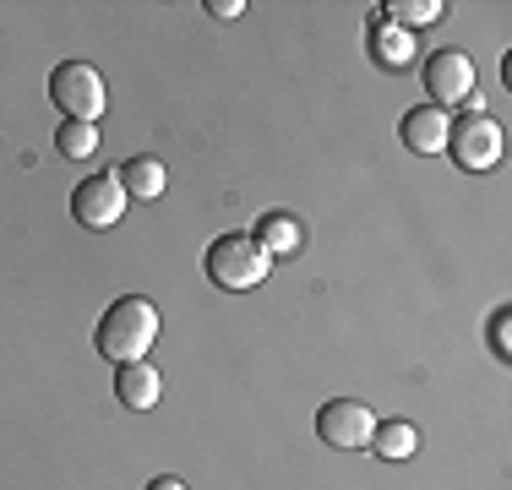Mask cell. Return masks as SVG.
<instances>
[{"mask_svg":"<svg viewBox=\"0 0 512 490\" xmlns=\"http://www.w3.org/2000/svg\"><path fill=\"white\" fill-rule=\"evenodd\" d=\"M267 273H273V256L262 251L256 235H224L207 245V278L218 289H256Z\"/></svg>","mask_w":512,"mask_h":490,"instance_id":"obj_2","label":"cell"},{"mask_svg":"<svg viewBox=\"0 0 512 490\" xmlns=\"http://www.w3.org/2000/svg\"><path fill=\"white\" fill-rule=\"evenodd\" d=\"M404 142H409V153H447V115L436 104H420V109H409L404 115Z\"/></svg>","mask_w":512,"mask_h":490,"instance_id":"obj_9","label":"cell"},{"mask_svg":"<svg viewBox=\"0 0 512 490\" xmlns=\"http://www.w3.org/2000/svg\"><path fill=\"white\" fill-rule=\"evenodd\" d=\"M371 431H376V414L355 398H333V403L316 409V436H322L327 447H338V452L371 447Z\"/></svg>","mask_w":512,"mask_h":490,"instance_id":"obj_5","label":"cell"},{"mask_svg":"<svg viewBox=\"0 0 512 490\" xmlns=\"http://www.w3.org/2000/svg\"><path fill=\"white\" fill-rule=\"evenodd\" d=\"M371 60H376L382 71H404L409 60H414V39H409L404 28H393V22L376 17V22H371Z\"/></svg>","mask_w":512,"mask_h":490,"instance_id":"obj_11","label":"cell"},{"mask_svg":"<svg viewBox=\"0 0 512 490\" xmlns=\"http://www.w3.org/2000/svg\"><path fill=\"white\" fill-rule=\"evenodd\" d=\"M447 153H453L458 169L485 175V169H496V158H502V126H496L485 109H463L458 120H447Z\"/></svg>","mask_w":512,"mask_h":490,"instance_id":"obj_3","label":"cell"},{"mask_svg":"<svg viewBox=\"0 0 512 490\" xmlns=\"http://www.w3.org/2000/svg\"><path fill=\"white\" fill-rule=\"evenodd\" d=\"M491 354L496 360H512V311L491 316Z\"/></svg>","mask_w":512,"mask_h":490,"instance_id":"obj_16","label":"cell"},{"mask_svg":"<svg viewBox=\"0 0 512 490\" xmlns=\"http://www.w3.org/2000/svg\"><path fill=\"white\" fill-rule=\"evenodd\" d=\"M50 104L66 120H88V126H99V115L109 104L104 77L88 66V60H66V66H55V77H50Z\"/></svg>","mask_w":512,"mask_h":490,"instance_id":"obj_4","label":"cell"},{"mask_svg":"<svg viewBox=\"0 0 512 490\" xmlns=\"http://www.w3.org/2000/svg\"><path fill=\"white\" fill-rule=\"evenodd\" d=\"M126 202L131 196L120 191L115 169H109V175H88L77 191H71V218H77L82 229H115L120 213H126Z\"/></svg>","mask_w":512,"mask_h":490,"instance_id":"obj_6","label":"cell"},{"mask_svg":"<svg viewBox=\"0 0 512 490\" xmlns=\"http://www.w3.org/2000/svg\"><path fill=\"white\" fill-rule=\"evenodd\" d=\"M148 490H186V485H180V480H175V474H158V480H153Z\"/></svg>","mask_w":512,"mask_h":490,"instance_id":"obj_18","label":"cell"},{"mask_svg":"<svg viewBox=\"0 0 512 490\" xmlns=\"http://www.w3.org/2000/svg\"><path fill=\"white\" fill-rule=\"evenodd\" d=\"M425 93L436 98V109L447 104H469L474 98V60L463 49H436L425 60Z\"/></svg>","mask_w":512,"mask_h":490,"instance_id":"obj_7","label":"cell"},{"mask_svg":"<svg viewBox=\"0 0 512 490\" xmlns=\"http://www.w3.org/2000/svg\"><path fill=\"white\" fill-rule=\"evenodd\" d=\"M55 147H60L66 158H88V153H99V126H88V120H60Z\"/></svg>","mask_w":512,"mask_h":490,"instance_id":"obj_15","label":"cell"},{"mask_svg":"<svg viewBox=\"0 0 512 490\" xmlns=\"http://www.w3.org/2000/svg\"><path fill=\"white\" fill-rule=\"evenodd\" d=\"M115 180H120V191L137 196V202H153V196L169 186V175H164L158 158H126V164L115 169Z\"/></svg>","mask_w":512,"mask_h":490,"instance_id":"obj_12","label":"cell"},{"mask_svg":"<svg viewBox=\"0 0 512 490\" xmlns=\"http://www.w3.org/2000/svg\"><path fill=\"white\" fill-rule=\"evenodd\" d=\"M414 447H420V431H414L409 420H387V425H376V431H371V452H376V458H387V463L414 458Z\"/></svg>","mask_w":512,"mask_h":490,"instance_id":"obj_13","label":"cell"},{"mask_svg":"<svg viewBox=\"0 0 512 490\" xmlns=\"http://www.w3.org/2000/svg\"><path fill=\"white\" fill-rule=\"evenodd\" d=\"M158 392H164V376H158L148 360H137V365H115V398L126 403V409H153Z\"/></svg>","mask_w":512,"mask_h":490,"instance_id":"obj_8","label":"cell"},{"mask_svg":"<svg viewBox=\"0 0 512 490\" xmlns=\"http://www.w3.org/2000/svg\"><path fill=\"white\" fill-rule=\"evenodd\" d=\"M256 240H262L267 256H295L300 245H306V224H300L295 213H262V224H256Z\"/></svg>","mask_w":512,"mask_h":490,"instance_id":"obj_10","label":"cell"},{"mask_svg":"<svg viewBox=\"0 0 512 490\" xmlns=\"http://www.w3.org/2000/svg\"><path fill=\"white\" fill-rule=\"evenodd\" d=\"M387 17L382 22H393V28H420V22H436V17H447V6H442V0H387Z\"/></svg>","mask_w":512,"mask_h":490,"instance_id":"obj_14","label":"cell"},{"mask_svg":"<svg viewBox=\"0 0 512 490\" xmlns=\"http://www.w3.org/2000/svg\"><path fill=\"white\" fill-rule=\"evenodd\" d=\"M153 338H158V305L142 300V294H120V300L99 316V333H93L99 354H104V360H115V365L148 360Z\"/></svg>","mask_w":512,"mask_h":490,"instance_id":"obj_1","label":"cell"},{"mask_svg":"<svg viewBox=\"0 0 512 490\" xmlns=\"http://www.w3.org/2000/svg\"><path fill=\"white\" fill-rule=\"evenodd\" d=\"M207 11H213V17H240V11H246V0H207Z\"/></svg>","mask_w":512,"mask_h":490,"instance_id":"obj_17","label":"cell"}]
</instances>
